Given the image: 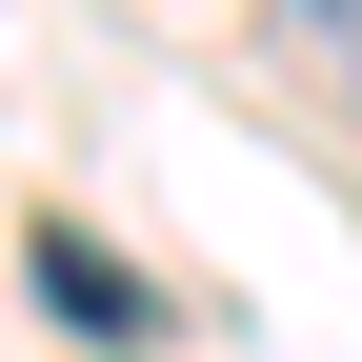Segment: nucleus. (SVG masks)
I'll return each instance as SVG.
<instances>
[{"mask_svg":"<svg viewBox=\"0 0 362 362\" xmlns=\"http://www.w3.org/2000/svg\"><path fill=\"white\" fill-rule=\"evenodd\" d=\"M21 282L61 302L81 342H141V262H101V242H81V221H40V242H21Z\"/></svg>","mask_w":362,"mask_h":362,"instance_id":"f257e3e1","label":"nucleus"},{"mask_svg":"<svg viewBox=\"0 0 362 362\" xmlns=\"http://www.w3.org/2000/svg\"><path fill=\"white\" fill-rule=\"evenodd\" d=\"M302 40H322V61H342V81H362V0H302Z\"/></svg>","mask_w":362,"mask_h":362,"instance_id":"f03ea898","label":"nucleus"}]
</instances>
